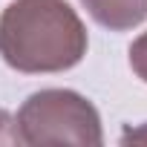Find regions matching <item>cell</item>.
Listing matches in <instances>:
<instances>
[{"instance_id":"1","label":"cell","mask_w":147,"mask_h":147,"mask_svg":"<svg viewBox=\"0 0 147 147\" xmlns=\"http://www.w3.org/2000/svg\"><path fill=\"white\" fill-rule=\"evenodd\" d=\"M0 55L26 75L63 72L87 55V29L66 0H15L0 15Z\"/></svg>"},{"instance_id":"2","label":"cell","mask_w":147,"mask_h":147,"mask_svg":"<svg viewBox=\"0 0 147 147\" xmlns=\"http://www.w3.org/2000/svg\"><path fill=\"white\" fill-rule=\"evenodd\" d=\"M20 144H104L101 115L84 95L72 90H40L32 92L18 113Z\"/></svg>"},{"instance_id":"3","label":"cell","mask_w":147,"mask_h":147,"mask_svg":"<svg viewBox=\"0 0 147 147\" xmlns=\"http://www.w3.org/2000/svg\"><path fill=\"white\" fill-rule=\"evenodd\" d=\"M90 18L110 29V32H127L147 20V0H81Z\"/></svg>"},{"instance_id":"4","label":"cell","mask_w":147,"mask_h":147,"mask_svg":"<svg viewBox=\"0 0 147 147\" xmlns=\"http://www.w3.org/2000/svg\"><path fill=\"white\" fill-rule=\"evenodd\" d=\"M130 66H133L136 75L147 84V32L133 40V46H130Z\"/></svg>"},{"instance_id":"5","label":"cell","mask_w":147,"mask_h":147,"mask_svg":"<svg viewBox=\"0 0 147 147\" xmlns=\"http://www.w3.org/2000/svg\"><path fill=\"white\" fill-rule=\"evenodd\" d=\"M0 144H20V133H18V121L0 110Z\"/></svg>"},{"instance_id":"6","label":"cell","mask_w":147,"mask_h":147,"mask_svg":"<svg viewBox=\"0 0 147 147\" xmlns=\"http://www.w3.org/2000/svg\"><path fill=\"white\" fill-rule=\"evenodd\" d=\"M130 141H144V144H147V124H141V127H136V130H127V133L121 136V144H130Z\"/></svg>"}]
</instances>
